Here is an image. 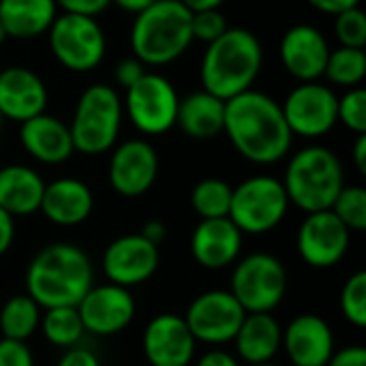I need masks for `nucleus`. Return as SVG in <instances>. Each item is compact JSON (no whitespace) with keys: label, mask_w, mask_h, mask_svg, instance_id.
<instances>
[{"label":"nucleus","mask_w":366,"mask_h":366,"mask_svg":"<svg viewBox=\"0 0 366 366\" xmlns=\"http://www.w3.org/2000/svg\"><path fill=\"white\" fill-rule=\"evenodd\" d=\"M15 240V219L0 208V257L11 249Z\"/></svg>","instance_id":"nucleus-42"},{"label":"nucleus","mask_w":366,"mask_h":366,"mask_svg":"<svg viewBox=\"0 0 366 366\" xmlns=\"http://www.w3.org/2000/svg\"><path fill=\"white\" fill-rule=\"evenodd\" d=\"M283 341V328L270 313H247L238 335L234 337L238 356L249 366L270 362Z\"/></svg>","instance_id":"nucleus-24"},{"label":"nucleus","mask_w":366,"mask_h":366,"mask_svg":"<svg viewBox=\"0 0 366 366\" xmlns=\"http://www.w3.org/2000/svg\"><path fill=\"white\" fill-rule=\"evenodd\" d=\"M247 311L227 290H212L197 296L184 315V322L195 341L208 345L232 343L238 335Z\"/></svg>","instance_id":"nucleus-12"},{"label":"nucleus","mask_w":366,"mask_h":366,"mask_svg":"<svg viewBox=\"0 0 366 366\" xmlns=\"http://www.w3.org/2000/svg\"><path fill=\"white\" fill-rule=\"evenodd\" d=\"M45 182L39 172L26 165H6L0 169V208L15 217L39 212Z\"/></svg>","instance_id":"nucleus-25"},{"label":"nucleus","mask_w":366,"mask_h":366,"mask_svg":"<svg viewBox=\"0 0 366 366\" xmlns=\"http://www.w3.org/2000/svg\"><path fill=\"white\" fill-rule=\"evenodd\" d=\"M335 32L341 47H356L365 49L366 45V15L360 6L347 9L335 15Z\"/></svg>","instance_id":"nucleus-35"},{"label":"nucleus","mask_w":366,"mask_h":366,"mask_svg":"<svg viewBox=\"0 0 366 366\" xmlns=\"http://www.w3.org/2000/svg\"><path fill=\"white\" fill-rule=\"evenodd\" d=\"M58 366H101L97 354H92L90 350H84V347H69L62 358L58 360Z\"/></svg>","instance_id":"nucleus-41"},{"label":"nucleus","mask_w":366,"mask_h":366,"mask_svg":"<svg viewBox=\"0 0 366 366\" xmlns=\"http://www.w3.org/2000/svg\"><path fill=\"white\" fill-rule=\"evenodd\" d=\"M139 236H142V238H146L150 244L161 247V242H163V240H165V236H167L165 223H161V221H148V223H144V225H142Z\"/></svg>","instance_id":"nucleus-45"},{"label":"nucleus","mask_w":366,"mask_h":366,"mask_svg":"<svg viewBox=\"0 0 366 366\" xmlns=\"http://www.w3.org/2000/svg\"><path fill=\"white\" fill-rule=\"evenodd\" d=\"M339 97L326 84L305 81L298 84L283 101L281 109L292 135L317 139L337 127Z\"/></svg>","instance_id":"nucleus-11"},{"label":"nucleus","mask_w":366,"mask_h":366,"mask_svg":"<svg viewBox=\"0 0 366 366\" xmlns=\"http://www.w3.org/2000/svg\"><path fill=\"white\" fill-rule=\"evenodd\" d=\"M109 4H112V0H56V6H60L62 13L86 15V17L101 15Z\"/></svg>","instance_id":"nucleus-38"},{"label":"nucleus","mask_w":366,"mask_h":366,"mask_svg":"<svg viewBox=\"0 0 366 366\" xmlns=\"http://www.w3.org/2000/svg\"><path fill=\"white\" fill-rule=\"evenodd\" d=\"M56 17V0H0V24L9 39H36Z\"/></svg>","instance_id":"nucleus-27"},{"label":"nucleus","mask_w":366,"mask_h":366,"mask_svg":"<svg viewBox=\"0 0 366 366\" xmlns=\"http://www.w3.org/2000/svg\"><path fill=\"white\" fill-rule=\"evenodd\" d=\"M324 75L343 88H356L366 77V54L365 49L356 47H339L330 51Z\"/></svg>","instance_id":"nucleus-31"},{"label":"nucleus","mask_w":366,"mask_h":366,"mask_svg":"<svg viewBox=\"0 0 366 366\" xmlns=\"http://www.w3.org/2000/svg\"><path fill=\"white\" fill-rule=\"evenodd\" d=\"M262 64L264 49L259 39L247 28H227L204 51L199 66L202 90L229 101L251 90Z\"/></svg>","instance_id":"nucleus-3"},{"label":"nucleus","mask_w":366,"mask_h":366,"mask_svg":"<svg viewBox=\"0 0 366 366\" xmlns=\"http://www.w3.org/2000/svg\"><path fill=\"white\" fill-rule=\"evenodd\" d=\"M281 182L290 204L311 214L332 208L345 187V172L330 148L307 146L290 159Z\"/></svg>","instance_id":"nucleus-5"},{"label":"nucleus","mask_w":366,"mask_h":366,"mask_svg":"<svg viewBox=\"0 0 366 366\" xmlns=\"http://www.w3.org/2000/svg\"><path fill=\"white\" fill-rule=\"evenodd\" d=\"M94 208V195L84 180L77 178H58L45 184L41 212L47 221L60 227H73L84 223Z\"/></svg>","instance_id":"nucleus-23"},{"label":"nucleus","mask_w":366,"mask_h":366,"mask_svg":"<svg viewBox=\"0 0 366 366\" xmlns=\"http://www.w3.org/2000/svg\"><path fill=\"white\" fill-rule=\"evenodd\" d=\"M191 13H197V11H210V9H219L225 0H180Z\"/></svg>","instance_id":"nucleus-47"},{"label":"nucleus","mask_w":366,"mask_h":366,"mask_svg":"<svg viewBox=\"0 0 366 366\" xmlns=\"http://www.w3.org/2000/svg\"><path fill=\"white\" fill-rule=\"evenodd\" d=\"M47 86L28 66H6L0 71V118L26 122L47 107Z\"/></svg>","instance_id":"nucleus-19"},{"label":"nucleus","mask_w":366,"mask_h":366,"mask_svg":"<svg viewBox=\"0 0 366 366\" xmlns=\"http://www.w3.org/2000/svg\"><path fill=\"white\" fill-rule=\"evenodd\" d=\"M159 176V154L146 139H129L114 148L107 178L122 197H139L150 191Z\"/></svg>","instance_id":"nucleus-16"},{"label":"nucleus","mask_w":366,"mask_h":366,"mask_svg":"<svg viewBox=\"0 0 366 366\" xmlns=\"http://www.w3.org/2000/svg\"><path fill=\"white\" fill-rule=\"evenodd\" d=\"M114 4H118L122 11H129V13H139V11H144L146 6H150L152 2H157V0H112Z\"/></svg>","instance_id":"nucleus-48"},{"label":"nucleus","mask_w":366,"mask_h":366,"mask_svg":"<svg viewBox=\"0 0 366 366\" xmlns=\"http://www.w3.org/2000/svg\"><path fill=\"white\" fill-rule=\"evenodd\" d=\"M232 189L221 178H204L191 191V206L202 219H223L229 214Z\"/></svg>","instance_id":"nucleus-30"},{"label":"nucleus","mask_w":366,"mask_h":366,"mask_svg":"<svg viewBox=\"0 0 366 366\" xmlns=\"http://www.w3.org/2000/svg\"><path fill=\"white\" fill-rule=\"evenodd\" d=\"M223 133L240 157L257 165L285 159L294 139L281 103L253 88L225 101Z\"/></svg>","instance_id":"nucleus-1"},{"label":"nucleus","mask_w":366,"mask_h":366,"mask_svg":"<svg viewBox=\"0 0 366 366\" xmlns=\"http://www.w3.org/2000/svg\"><path fill=\"white\" fill-rule=\"evenodd\" d=\"M326 366H366V350L362 345H350L335 350Z\"/></svg>","instance_id":"nucleus-40"},{"label":"nucleus","mask_w":366,"mask_h":366,"mask_svg":"<svg viewBox=\"0 0 366 366\" xmlns=\"http://www.w3.org/2000/svg\"><path fill=\"white\" fill-rule=\"evenodd\" d=\"M290 210L283 182L272 176H253L232 189L229 221L249 236H262L279 227Z\"/></svg>","instance_id":"nucleus-7"},{"label":"nucleus","mask_w":366,"mask_h":366,"mask_svg":"<svg viewBox=\"0 0 366 366\" xmlns=\"http://www.w3.org/2000/svg\"><path fill=\"white\" fill-rule=\"evenodd\" d=\"M94 281L88 255L71 242L43 247L26 268V294L41 309L77 307Z\"/></svg>","instance_id":"nucleus-2"},{"label":"nucleus","mask_w":366,"mask_h":366,"mask_svg":"<svg viewBox=\"0 0 366 366\" xmlns=\"http://www.w3.org/2000/svg\"><path fill=\"white\" fill-rule=\"evenodd\" d=\"M341 313L343 317L356 326V328H365L366 326V272L360 270L356 274H352L343 290H341Z\"/></svg>","instance_id":"nucleus-33"},{"label":"nucleus","mask_w":366,"mask_h":366,"mask_svg":"<svg viewBox=\"0 0 366 366\" xmlns=\"http://www.w3.org/2000/svg\"><path fill=\"white\" fill-rule=\"evenodd\" d=\"M77 313L86 332L94 337H114L131 326L135 317V300L127 287L114 283L92 285L79 300Z\"/></svg>","instance_id":"nucleus-14"},{"label":"nucleus","mask_w":366,"mask_h":366,"mask_svg":"<svg viewBox=\"0 0 366 366\" xmlns=\"http://www.w3.org/2000/svg\"><path fill=\"white\" fill-rule=\"evenodd\" d=\"M41 326V307L28 296L17 294L9 298L0 309V332L2 339L28 341Z\"/></svg>","instance_id":"nucleus-28"},{"label":"nucleus","mask_w":366,"mask_h":366,"mask_svg":"<svg viewBox=\"0 0 366 366\" xmlns=\"http://www.w3.org/2000/svg\"><path fill=\"white\" fill-rule=\"evenodd\" d=\"M225 122V101L219 97L197 90L180 99L176 124L184 135L193 139H210L223 133Z\"/></svg>","instance_id":"nucleus-26"},{"label":"nucleus","mask_w":366,"mask_h":366,"mask_svg":"<svg viewBox=\"0 0 366 366\" xmlns=\"http://www.w3.org/2000/svg\"><path fill=\"white\" fill-rule=\"evenodd\" d=\"M354 163L358 167V172L365 176L366 174V133L358 135L356 144H354Z\"/></svg>","instance_id":"nucleus-46"},{"label":"nucleus","mask_w":366,"mask_h":366,"mask_svg":"<svg viewBox=\"0 0 366 366\" xmlns=\"http://www.w3.org/2000/svg\"><path fill=\"white\" fill-rule=\"evenodd\" d=\"M313 9L326 13V15H339L347 9H354L358 6L360 0H307Z\"/></svg>","instance_id":"nucleus-43"},{"label":"nucleus","mask_w":366,"mask_h":366,"mask_svg":"<svg viewBox=\"0 0 366 366\" xmlns=\"http://www.w3.org/2000/svg\"><path fill=\"white\" fill-rule=\"evenodd\" d=\"M352 232L337 219L332 210L311 212L298 229V253L311 268L337 266L350 249Z\"/></svg>","instance_id":"nucleus-13"},{"label":"nucleus","mask_w":366,"mask_h":366,"mask_svg":"<svg viewBox=\"0 0 366 366\" xmlns=\"http://www.w3.org/2000/svg\"><path fill=\"white\" fill-rule=\"evenodd\" d=\"M122 112V99L112 86H88L77 99L73 120L69 124L75 152L94 157L112 150L120 135Z\"/></svg>","instance_id":"nucleus-6"},{"label":"nucleus","mask_w":366,"mask_h":366,"mask_svg":"<svg viewBox=\"0 0 366 366\" xmlns=\"http://www.w3.org/2000/svg\"><path fill=\"white\" fill-rule=\"evenodd\" d=\"M227 19L219 9H210V11H197L191 15V32H193V41H204L206 45L217 41L225 30H227Z\"/></svg>","instance_id":"nucleus-36"},{"label":"nucleus","mask_w":366,"mask_h":366,"mask_svg":"<svg viewBox=\"0 0 366 366\" xmlns=\"http://www.w3.org/2000/svg\"><path fill=\"white\" fill-rule=\"evenodd\" d=\"M330 51L332 49L328 45V39L322 34L320 28L311 24L292 26L283 34L279 45V56L285 71L300 84L317 81L320 77H324Z\"/></svg>","instance_id":"nucleus-18"},{"label":"nucleus","mask_w":366,"mask_h":366,"mask_svg":"<svg viewBox=\"0 0 366 366\" xmlns=\"http://www.w3.org/2000/svg\"><path fill=\"white\" fill-rule=\"evenodd\" d=\"M242 232L223 219H202L191 236V253L195 262L206 270H223L236 264L242 251Z\"/></svg>","instance_id":"nucleus-21"},{"label":"nucleus","mask_w":366,"mask_h":366,"mask_svg":"<svg viewBox=\"0 0 366 366\" xmlns=\"http://www.w3.org/2000/svg\"><path fill=\"white\" fill-rule=\"evenodd\" d=\"M6 39H9V36H6V30H4V26L0 24V45H2V43H4Z\"/></svg>","instance_id":"nucleus-49"},{"label":"nucleus","mask_w":366,"mask_h":366,"mask_svg":"<svg viewBox=\"0 0 366 366\" xmlns=\"http://www.w3.org/2000/svg\"><path fill=\"white\" fill-rule=\"evenodd\" d=\"M191 15L180 0H157L135 13L131 26L133 56L148 66L178 60L193 43Z\"/></svg>","instance_id":"nucleus-4"},{"label":"nucleus","mask_w":366,"mask_h":366,"mask_svg":"<svg viewBox=\"0 0 366 366\" xmlns=\"http://www.w3.org/2000/svg\"><path fill=\"white\" fill-rule=\"evenodd\" d=\"M0 127H2V118H0Z\"/></svg>","instance_id":"nucleus-51"},{"label":"nucleus","mask_w":366,"mask_h":366,"mask_svg":"<svg viewBox=\"0 0 366 366\" xmlns=\"http://www.w3.org/2000/svg\"><path fill=\"white\" fill-rule=\"evenodd\" d=\"M195 366H240V362L225 350H210L197 360Z\"/></svg>","instance_id":"nucleus-44"},{"label":"nucleus","mask_w":366,"mask_h":366,"mask_svg":"<svg viewBox=\"0 0 366 366\" xmlns=\"http://www.w3.org/2000/svg\"><path fill=\"white\" fill-rule=\"evenodd\" d=\"M330 210L337 214V219H339L350 232H365L366 189H362V187H343Z\"/></svg>","instance_id":"nucleus-32"},{"label":"nucleus","mask_w":366,"mask_h":366,"mask_svg":"<svg viewBox=\"0 0 366 366\" xmlns=\"http://www.w3.org/2000/svg\"><path fill=\"white\" fill-rule=\"evenodd\" d=\"M337 120L354 131L356 135L366 133V90L356 86L350 88L337 103Z\"/></svg>","instance_id":"nucleus-34"},{"label":"nucleus","mask_w":366,"mask_h":366,"mask_svg":"<svg viewBox=\"0 0 366 366\" xmlns=\"http://www.w3.org/2000/svg\"><path fill=\"white\" fill-rule=\"evenodd\" d=\"M281 347L294 366H326L335 354V335L324 317L305 313L287 324Z\"/></svg>","instance_id":"nucleus-20"},{"label":"nucleus","mask_w":366,"mask_h":366,"mask_svg":"<svg viewBox=\"0 0 366 366\" xmlns=\"http://www.w3.org/2000/svg\"><path fill=\"white\" fill-rule=\"evenodd\" d=\"M195 343L184 317L174 313L154 315L142 337L144 356L150 366H189L195 358Z\"/></svg>","instance_id":"nucleus-17"},{"label":"nucleus","mask_w":366,"mask_h":366,"mask_svg":"<svg viewBox=\"0 0 366 366\" xmlns=\"http://www.w3.org/2000/svg\"><path fill=\"white\" fill-rule=\"evenodd\" d=\"M19 142L32 159L45 165H60L75 152L69 124L49 114H39L21 122Z\"/></svg>","instance_id":"nucleus-22"},{"label":"nucleus","mask_w":366,"mask_h":366,"mask_svg":"<svg viewBox=\"0 0 366 366\" xmlns=\"http://www.w3.org/2000/svg\"><path fill=\"white\" fill-rule=\"evenodd\" d=\"M41 330L45 339L56 347H75L84 337V324L77 313V307H56L45 309L41 315Z\"/></svg>","instance_id":"nucleus-29"},{"label":"nucleus","mask_w":366,"mask_h":366,"mask_svg":"<svg viewBox=\"0 0 366 366\" xmlns=\"http://www.w3.org/2000/svg\"><path fill=\"white\" fill-rule=\"evenodd\" d=\"M0 366H34V356L26 341L0 339Z\"/></svg>","instance_id":"nucleus-37"},{"label":"nucleus","mask_w":366,"mask_h":366,"mask_svg":"<svg viewBox=\"0 0 366 366\" xmlns=\"http://www.w3.org/2000/svg\"><path fill=\"white\" fill-rule=\"evenodd\" d=\"M180 97L174 84L159 73H144L127 88L122 109L133 127L144 135H163L176 127Z\"/></svg>","instance_id":"nucleus-10"},{"label":"nucleus","mask_w":366,"mask_h":366,"mask_svg":"<svg viewBox=\"0 0 366 366\" xmlns=\"http://www.w3.org/2000/svg\"><path fill=\"white\" fill-rule=\"evenodd\" d=\"M51 56L73 73L94 71L107 49V39L97 17L62 13L47 30Z\"/></svg>","instance_id":"nucleus-8"},{"label":"nucleus","mask_w":366,"mask_h":366,"mask_svg":"<svg viewBox=\"0 0 366 366\" xmlns=\"http://www.w3.org/2000/svg\"><path fill=\"white\" fill-rule=\"evenodd\" d=\"M144 73H146V64H142L135 56H133V58H124V60H120L118 66H116V81L127 90V88H131Z\"/></svg>","instance_id":"nucleus-39"},{"label":"nucleus","mask_w":366,"mask_h":366,"mask_svg":"<svg viewBox=\"0 0 366 366\" xmlns=\"http://www.w3.org/2000/svg\"><path fill=\"white\" fill-rule=\"evenodd\" d=\"M229 292L247 313H272L285 298L287 270L270 253L247 255L232 272Z\"/></svg>","instance_id":"nucleus-9"},{"label":"nucleus","mask_w":366,"mask_h":366,"mask_svg":"<svg viewBox=\"0 0 366 366\" xmlns=\"http://www.w3.org/2000/svg\"><path fill=\"white\" fill-rule=\"evenodd\" d=\"M161 262L159 247L150 244L139 234L120 236L107 244L103 253V272L109 283L120 287H135L154 277Z\"/></svg>","instance_id":"nucleus-15"},{"label":"nucleus","mask_w":366,"mask_h":366,"mask_svg":"<svg viewBox=\"0 0 366 366\" xmlns=\"http://www.w3.org/2000/svg\"><path fill=\"white\" fill-rule=\"evenodd\" d=\"M253 366H277V365H272V362H266V365H253Z\"/></svg>","instance_id":"nucleus-50"}]
</instances>
